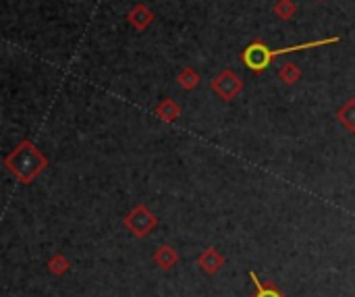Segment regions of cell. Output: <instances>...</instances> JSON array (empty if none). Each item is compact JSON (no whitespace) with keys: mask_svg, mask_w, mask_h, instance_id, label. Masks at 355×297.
Wrapping results in <instances>:
<instances>
[{"mask_svg":"<svg viewBox=\"0 0 355 297\" xmlns=\"http://www.w3.org/2000/svg\"><path fill=\"white\" fill-rule=\"evenodd\" d=\"M338 42V38H324V40H316V42H305V44H295V46H289V48H268L264 42L256 40L254 44H250L244 54H241V60L244 65L254 71V73H262L270 67V63L281 56V54H291V52H297V50H310V48H318V46H326V44H334Z\"/></svg>","mask_w":355,"mask_h":297,"instance_id":"6da1fadb","label":"cell"},{"mask_svg":"<svg viewBox=\"0 0 355 297\" xmlns=\"http://www.w3.org/2000/svg\"><path fill=\"white\" fill-rule=\"evenodd\" d=\"M5 164L15 179L28 185L44 170L46 158L32 142H23L5 158Z\"/></svg>","mask_w":355,"mask_h":297,"instance_id":"7a4b0ae2","label":"cell"},{"mask_svg":"<svg viewBox=\"0 0 355 297\" xmlns=\"http://www.w3.org/2000/svg\"><path fill=\"white\" fill-rule=\"evenodd\" d=\"M158 227V217L152 212V210H148L144 204H138L127 217H125V229L131 233V235H136V237H146V235H150L154 229Z\"/></svg>","mask_w":355,"mask_h":297,"instance_id":"3957f363","label":"cell"},{"mask_svg":"<svg viewBox=\"0 0 355 297\" xmlns=\"http://www.w3.org/2000/svg\"><path fill=\"white\" fill-rule=\"evenodd\" d=\"M212 91L216 94V96H220L224 102H230L233 98H237L241 94V89H244V81L237 77L233 71H228V69H224V71H220L214 79H212Z\"/></svg>","mask_w":355,"mask_h":297,"instance_id":"277c9868","label":"cell"},{"mask_svg":"<svg viewBox=\"0 0 355 297\" xmlns=\"http://www.w3.org/2000/svg\"><path fill=\"white\" fill-rule=\"evenodd\" d=\"M197 266L206 272V274H216L222 266H224V256L216 250V248H206L200 256H197Z\"/></svg>","mask_w":355,"mask_h":297,"instance_id":"5b68a950","label":"cell"},{"mask_svg":"<svg viewBox=\"0 0 355 297\" xmlns=\"http://www.w3.org/2000/svg\"><path fill=\"white\" fill-rule=\"evenodd\" d=\"M152 262L160 268V270H173L179 264V254L173 245L162 243L154 254H152Z\"/></svg>","mask_w":355,"mask_h":297,"instance_id":"8992f818","label":"cell"},{"mask_svg":"<svg viewBox=\"0 0 355 297\" xmlns=\"http://www.w3.org/2000/svg\"><path fill=\"white\" fill-rule=\"evenodd\" d=\"M152 19H154V15H152V11L146 7V5H136L131 11H129V23L136 28V30H146L150 23H152Z\"/></svg>","mask_w":355,"mask_h":297,"instance_id":"52a82bcc","label":"cell"},{"mask_svg":"<svg viewBox=\"0 0 355 297\" xmlns=\"http://www.w3.org/2000/svg\"><path fill=\"white\" fill-rule=\"evenodd\" d=\"M154 115L160 119V121H166V123H173L177 121V117L181 115V109L175 100H171V98H164V100L154 109Z\"/></svg>","mask_w":355,"mask_h":297,"instance_id":"ba28073f","label":"cell"},{"mask_svg":"<svg viewBox=\"0 0 355 297\" xmlns=\"http://www.w3.org/2000/svg\"><path fill=\"white\" fill-rule=\"evenodd\" d=\"M336 119L338 123L349 129L351 133H355V98H351L349 102H345L338 111H336Z\"/></svg>","mask_w":355,"mask_h":297,"instance_id":"9c48e42d","label":"cell"},{"mask_svg":"<svg viewBox=\"0 0 355 297\" xmlns=\"http://www.w3.org/2000/svg\"><path fill=\"white\" fill-rule=\"evenodd\" d=\"M250 278L254 280V285H256V293L254 295H250V297H285L272 283H264V280H260L258 278V274L256 272H250Z\"/></svg>","mask_w":355,"mask_h":297,"instance_id":"30bf717a","label":"cell"},{"mask_svg":"<svg viewBox=\"0 0 355 297\" xmlns=\"http://www.w3.org/2000/svg\"><path fill=\"white\" fill-rule=\"evenodd\" d=\"M46 268H48V272H50V274H54V276H63V274H67V272H69L71 264H69V260H67L63 254H54V256H50V260H48Z\"/></svg>","mask_w":355,"mask_h":297,"instance_id":"8fae6325","label":"cell"},{"mask_svg":"<svg viewBox=\"0 0 355 297\" xmlns=\"http://www.w3.org/2000/svg\"><path fill=\"white\" fill-rule=\"evenodd\" d=\"M295 13H297V7H295L293 0H279V3L275 5V15H277L279 19H283V21L293 19Z\"/></svg>","mask_w":355,"mask_h":297,"instance_id":"7c38bea8","label":"cell"},{"mask_svg":"<svg viewBox=\"0 0 355 297\" xmlns=\"http://www.w3.org/2000/svg\"><path fill=\"white\" fill-rule=\"evenodd\" d=\"M279 77L283 79V83L293 85V83L301 77V71H299V67H297L295 63H285V65H281V69H279Z\"/></svg>","mask_w":355,"mask_h":297,"instance_id":"4fadbf2b","label":"cell"},{"mask_svg":"<svg viewBox=\"0 0 355 297\" xmlns=\"http://www.w3.org/2000/svg\"><path fill=\"white\" fill-rule=\"evenodd\" d=\"M177 81H179V85L183 87V89H193L197 83H200V75L191 69V67H187V69H183L181 73H179V77H177Z\"/></svg>","mask_w":355,"mask_h":297,"instance_id":"5bb4252c","label":"cell"},{"mask_svg":"<svg viewBox=\"0 0 355 297\" xmlns=\"http://www.w3.org/2000/svg\"><path fill=\"white\" fill-rule=\"evenodd\" d=\"M316 3H324V0H316Z\"/></svg>","mask_w":355,"mask_h":297,"instance_id":"9a60e30c","label":"cell"}]
</instances>
